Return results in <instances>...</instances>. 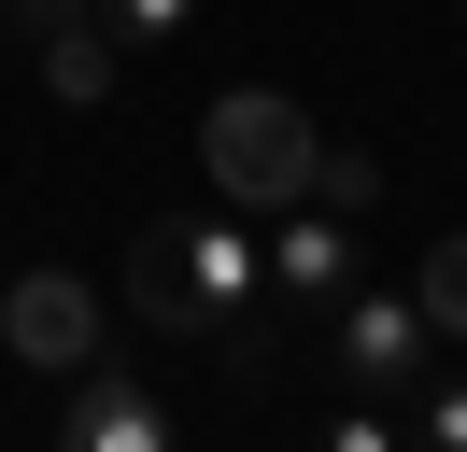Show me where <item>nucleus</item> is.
Segmentation results:
<instances>
[{"mask_svg": "<svg viewBox=\"0 0 467 452\" xmlns=\"http://www.w3.org/2000/svg\"><path fill=\"white\" fill-rule=\"evenodd\" d=\"M312 156H326V128L284 99V85H227V99L199 113V170L241 198V212H297V198H312Z\"/></svg>", "mask_w": 467, "mask_h": 452, "instance_id": "obj_1", "label": "nucleus"}, {"mask_svg": "<svg viewBox=\"0 0 467 452\" xmlns=\"http://www.w3.org/2000/svg\"><path fill=\"white\" fill-rule=\"evenodd\" d=\"M0 354H29L43 382H86L99 367V282L86 269H15L0 282Z\"/></svg>", "mask_w": 467, "mask_h": 452, "instance_id": "obj_2", "label": "nucleus"}, {"mask_svg": "<svg viewBox=\"0 0 467 452\" xmlns=\"http://www.w3.org/2000/svg\"><path fill=\"white\" fill-rule=\"evenodd\" d=\"M326 339H340V367L354 382H410V367H425V297H382V282H354L340 311H326Z\"/></svg>", "mask_w": 467, "mask_h": 452, "instance_id": "obj_3", "label": "nucleus"}, {"mask_svg": "<svg viewBox=\"0 0 467 452\" xmlns=\"http://www.w3.org/2000/svg\"><path fill=\"white\" fill-rule=\"evenodd\" d=\"M269 282H284L297 311H340V297H354V212H326V198H297V212L269 226Z\"/></svg>", "mask_w": 467, "mask_h": 452, "instance_id": "obj_4", "label": "nucleus"}, {"mask_svg": "<svg viewBox=\"0 0 467 452\" xmlns=\"http://www.w3.org/2000/svg\"><path fill=\"white\" fill-rule=\"evenodd\" d=\"M57 452H171V410H156L128 367H86L71 410H57Z\"/></svg>", "mask_w": 467, "mask_h": 452, "instance_id": "obj_5", "label": "nucleus"}, {"mask_svg": "<svg viewBox=\"0 0 467 452\" xmlns=\"http://www.w3.org/2000/svg\"><path fill=\"white\" fill-rule=\"evenodd\" d=\"M114 56H128V43L86 15V28H57V43H43V85H57V99L86 113V99H114Z\"/></svg>", "mask_w": 467, "mask_h": 452, "instance_id": "obj_6", "label": "nucleus"}, {"mask_svg": "<svg viewBox=\"0 0 467 452\" xmlns=\"http://www.w3.org/2000/svg\"><path fill=\"white\" fill-rule=\"evenodd\" d=\"M410 297H425V325H439V339L467 354V226H453V241H425V269H410Z\"/></svg>", "mask_w": 467, "mask_h": 452, "instance_id": "obj_7", "label": "nucleus"}, {"mask_svg": "<svg viewBox=\"0 0 467 452\" xmlns=\"http://www.w3.org/2000/svg\"><path fill=\"white\" fill-rule=\"evenodd\" d=\"M312 198L368 226V212H382V156H354V141H326V156H312Z\"/></svg>", "mask_w": 467, "mask_h": 452, "instance_id": "obj_8", "label": "nucleus"}, {"mask_svg": "<svg viewBox=\"0 0 467 452\" xmlns=\"http://www.w3.org/2000/svg\"><path fill=\"white\" fill-rule=\"evenodd\" d=\"M99 28H114V43H184L199 0H99Z\"/></svg>", "mask_w": 467, "mask_h": 452, "instance_id": "obj_9", "label": "nucleus"}, {"mask_svg": "<svg viewBox=\"0 0 467 452\" xmlns=\"http://www.w3.org/2000/svg\"><path fill=\"white\" fill-rule=\"evenodd\" d=\"M86 15H99V0H0V28H15V43H29V56L57 43V28H86Z\"/></svg>", "mask_w": 467, "mask_h": 452, "instance_id": "obj_10", "label": "nucleus"}, {"mask_svg": "<svg viewBox=\"0 0 467 452\" xmlns=\"http://www.w3.org/2000/svg\"><path fill=\"white\" fill-rule=\"evenodd\" d=\"M425 438H439V452H467V382H439V396H425Z\"/></svg>", "mask_w": 467, "mask_h": 452, "instance_id": "obj_11", "label": "nucleus"}, {"mask_svg": "<svg viewBox=\"0 0 467 452\" xmlns=\"http://www.w3.org/2000/svg\"><path fill=\"white\" fill-rule=\"evenodd\" d=\"M326 452H397V438H382V424L354 410V424H326Z\"/></svg>", "mask_w": 467, "mask_h": 452, "instance_id": "obj_12", "label": "nucleus"}]
</instances>
